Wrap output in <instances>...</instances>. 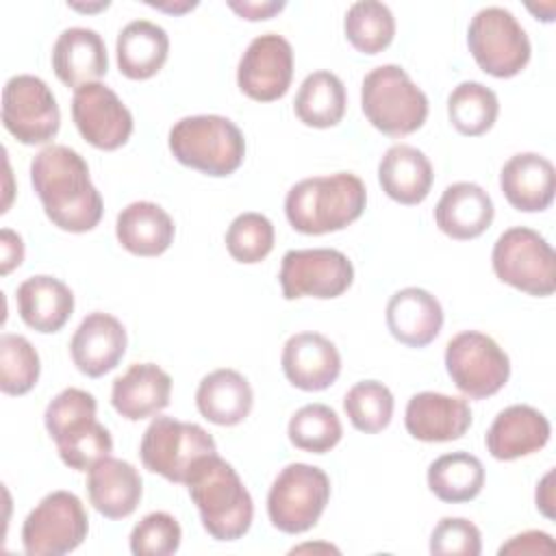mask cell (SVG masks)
<instances>
[{
	"label": "cell",
	"instance_id": "obj_1",
	"mask_svg": "<svg viewBox=\"0 0 556 556\" xmlns=\"http://www.w3.org/2000/svg\"><path fill=\"white\" fill-rule=\"evenodd\" d=\"M33 189L48 219L65 232L93 230L102 219V195L87 161L67 146H46L30 163Z\"/></svg>",
	"mask_w": 556,
	"mask_h": 556
},
{
	"label": "cell",
	"instance_id": "obj_2",
	"mask_svg": "<svg viewBox=\"0 0 556 556\" xmlns=\"http://www.w3.org/2000/svg\"><path fill=\"white\" fill-rule=\"evenodd\" d=\"M365 204V182L352 172H337L295 182L287 191L285 215L302 235H326L356 222Z\"/></svg>",
	"mask_w": 556,
	"mask_h": 556
},
{
	"label": "cell",
	"instance_id": "obj_3",
	"mask_svg": "<svg viewBox=\"0 0 556 556\" xmlns=\"http://www.w3.org/2000/svg\"><path fill=\"white\" fill-rule=\"evenodd\" d=\"M204 530L215 541L241 539L254 517V502L239 473L222 456L208 454L195 463L187 480Z\"/></svg>",
	"mask_w": 556,
	"mask_h": 556
},
{
	"label": "cell",
	"instance_id": "obj_4",
	"mask_svg": "<svg viewBox=\"0 0 556 556\" xmlns=\"http://www.w3.org/2000/svg\"><path fill=\"white\" fill-rule=\"evenodd\" d=\"M96 397L76 387L63 389L46 406V430L70 469L89 471L113 452L111 432L96 419Z\"/></svg>",
	"mask_w": 556,
	"mask_h": 556
},
{
	"label": "cell",
	"instance_id": "obj_5",
	"mask_svg": "<svg viewBox=\"0 0 556 556\" xmlns=\"http://www.w3.org/2000/svg\"><path fill=\"white\" fill-rule=\"evenodd\" d=\"M169 150L178 163L219 178L241 167L245 139L224 115H189L172 126Z\"/></svg>",
	"mask_w": 556,
	"mask_h": 556
},
{
	"label": "cell",
	"instance_id": "obj_6",
	"mask_svg": "<svg viewBox=\"0 0 556 556\" xmlns=\"http://www.w3.org/2000/svg\"><path fill=\"white\" fill-rule=\"evenodd\" d=\"M361 109L369 124L382 135L404 137L424 126L428 98L400 65L387 63L365 74Z\"/></svg>",
	"mask_w": 556,
	"mask_h": 556
},
{
	"label": "cell",
	"instance_id": "obj_7",
	"mask_svg": "<svg viewBox=\"0 0 556 556\" xmlns=\"http://www.w3.org/2000/svg\"><path fill=\"white\" fill-rule=\"evenodd\" d=\"M495 276L534 298L556 291V256L543 235L526 226L504 230L491 252Z\"/></svg>",
	"mask_w": 556,
	"mask_h": 556
},
{
	"label": "cell",
	"instance_id": "obj_8",
	"mask_svg": "<svg viewBox=\"0 0 556 556\" xmlns=\"http://www.w3.org/2000/svg\"><path fill=\"white\" fill-rule=\"evenodd\" d=\"M215 452L217 445L202 426L174 417H154L139 443L143 467L176 484H187L195 463Z\"/></svg>",
	"mask_w": 556,
	"mask_h": 556
},
{
	"label": "cell",
	"instance_id": "obj_9",
	"mask_svg": "<svg viewBox=\"0 0 556 556\" xmlns=\"http://www.w3.org/2000/svg\"><path fill=\"white\" fill-rule=\"evenodd\" d=\"M330 500V480L324 469L306 463H289L280 469L267 493V515L285 534L311 530Z\"/></svg>",
	"mask_w": 556,
	"mask_h": 556
},
{
	"label": "cell",
	"instance_id": "obj_10",
	"mask_svg": "<svg viewBox=\"0 0 556 556\" xmlns=\"http://www.w3.org/2000/svg\"><path fill=\"white\" fill-rule=\"evenodd\" d=\"M467 46L478 67L495 78L517 76L532 52L528 33L504 7H484L471 17Z\"/></svg>",
	"mask_w": 556,
	"mask_h": 556
},
{
	"label": "cell",
	"instance_id": "obj_11",
	"mask_svg": "<svg viewBox=\"0 0 556 556\" xmlns=\"http://www.w3.org/2000/svg\"><path fill=\"white\" fill-rule=\"evenodd\" d=\"M89 530V517L78 495L52 491L26 515L22 545L28 556H61L74 552Z\"/></svg>",
	"mask_w": 556,
	"mask_h": 556
},
{
	"label": "cell",
	"instance_id": "obj_12",
	"mask_svg": "<svg viewBox=\"0 0 556 556\" xmlns=\"http://www.w3.org/2000/svg\"><path fill=\"white\" fill-rule=\"evenodd\" d=\"M445 369L458 391L471 400H484L508 382L510 361L489 334L463 330L445 345Z\"/></svg>",
	"mask_w": 556,
	"mask_h": 556
},
{
	"label": "cell",
	"instance_id": "obj_13",
	"mask_svg": "<svg viewBox=\"0 0 556 556\" xmlns=\"http://www.w3.org/2000/svg\"><path fill=\"white\" fill-rule=\"evenodd\" d=\"M2 124L24 146L54 139L61 111L46 80L33 74L11 76L2 89Z\"/></svg>",
	"mask_w": 556,
	"mask_h": 556
},
{
	"label": "cell",
	"instance_id": "obj_14",
	"mask_svg": "<svg viewBox=\"0 0 556 556\" xmlns=\"http://www.w3.org/2000/svg\"><path fill=\"white\" fill-rule=\"evenodd\" d=\"M280 289L285 300L343 295L354 282L352 261L332 248L289 250L280 263Z\"/></svg>",
	"mask_w": 556,
	"mask_h": 556
},
{
	"label": "cell",
	"instance_id": "obj_15",
	"mask_svg": "<svg viewBox=\"0 0 556 556\" xmlns=\"http://www.w3.org/2000/svg\"><path fill=\"white\" fill-rule=\"evenodd\" d=\"M293 78V48L278 33L254 37L239 59L237 85L256 102L282 98Z\"/></svg>",
	"mask_w": 556,
	"mask_h": 556
},
{
	"label": "cell",
	"instance_id": "obj_16",
	"mask_svg": "<svg viewBox=\"0 0 556 556\" xmlns=\"http://www.w3.org/2000/svg\"><path fill=\"white\" fill-rule=\"evenodd\" d=\"M72 117L80 137L98 150H117L132 135V113L102 83H89L74 91Z\"/></svg>",
	"mask_w": 556,
	"mask_h": 556
},
{
	"label": "cell",
	"instance_id": "obj_17",
	"mask_svg": "<svg viewBox=\"0 0 556 556\" xmlns=\"http://www.w3.org/2000/svg\"><path fill=\"white\" fill-rule=\"evenodd\" d=\"M128 345L126 328L111 313H89L70 341L76 369L89 378H100L117 367Z\"/></svg>",
	"mask_w": 556,
	"mask_h": 556
},
{
	"label": "cell",
	"instance_id": "obj_18",
	"mask_svg": "<svg viewBox=\"0 0 556 556\" xmlns=\"http://www.w3.org/2000/svg\"><path fill=\"white\" fill-rule=\"evenodd\" d=\"M285 378L302 391H324L341 374L337 345L319 332L291 334L282 348Z\"/></svg>",
	"mask_w": 556,
	"mask_h": 556
},
{
	"label": "cell",
	"instance_id": "obj_19",
	"mask_svg": "<svg viewBox=\"0 0 556 556\" xmlns=\"http://www.w3.org/2000/svg\"><path fill=\"white\" fill-rule=\"evenodd\" d=\"M404 426L408 434L426 443H445L460 439L471 426V408L467 400L421 391L415 393L404 413Z\"/></svg>",
	"mask_w": 556,
	"mask_h": 556
},
{
	"label": "cell",
	"instance_id": "obj_20",
	"mask_svg": "<svg viewBox=\"0 0 556 556\" xmlns=\"http://www.w3.org/2000/svg\"><path fill=\"white\" fill-rule=\"evenodd\" d=\"M387 328L408 348H426L443 328L441 302L421 287H404L387 302Z\"/></svg>",
	"mask_w": 556,
	"mask_h": 556
},
{
	"label": "cell",
	"instance_id": "obj_21",
	"mask_svg": "<svg viewBox=\"0 0 556 556\" xmlns=\"http://www.w3.org/2000/svg\"><path fill=\"white\" fill-rule=\"evenodd\" d=\"M547 417L528 404H513L497 413L486 430V450L497 460H515L539 452L549 441Z\"/></svg>",
	"mask_w": 556,
	"mask_h": 556
},
{
	"label": "cell",
	"instance_id": "obj_22",
	"mask_svg": "<svg viewBox=\"0 0 556 556\" xmlns=\"http://www.w3.org/2000/svg\"><path fill=\"white\" fill-rule=\"evenodd\" d=\"M52 70L56 78L74 91L83 85L98 83L109 70L104 39L93 28H65L52 48Z\"/></svg>",
	"mask_w": 556,
	"mask_h": 556
},
{
	"label": "cell",
	"instance_id": "obj_23",
	"mask_svg": "<svg viewBox=\"0 0 556 556\" xmlns=\"http://www.w3.org/2000/svg\"><path fill=\"white\" fill-rule=\"evenodd\" d=\"M500 187L513 208L523 213L545 211L554 200V165L543 154L519 152L504 163Z\"/></svg>",
	"mask_w": 556,
	"mask_h": 556
},
{
	"label": "cell",
	"instance_id": "obj_24",
	"mask_svg": "<svg viewBox=\"0 0 556 556\" xmlns=\"http://www.w3.org/2000/svg\"><path fill=\"white\" fill-rule=\"evenodd\" d=\"M172 395V378L154 363H135L128 371L113 380L111 404L117 415L139 421L167 408Z\"/></svg>",
	"mask_w": 556,
	"mask_h": 556
},
{
	"label": "cell",
	"instance_id": "obj_25",
	"mask_svg": "<svg viewBox=\"0 0 556 556\" xmlns=\"http://www.w3.org/2000/svg\"><path fill=\"white\" fill-rule=\"evenodd\" d=\"M87 495L91 506L106 519H124L141 502V476L128 460L106 456L89 469Z\"/></svg>",
	"mask_w": 556,
	"mask_h": 556
},
{
	"label": "cell",
	"instance_id": "obj_26",
	"mask_svg": "<svg viewBox=\"0 0 556 556\" xmlns=\"http://www.w3.org/2000/svg\"><path fill=\"white\" fill-rule=\"evenodd\" d=\"M495 206L491 195L476 182H454L445 187L434 206L439 230L456 241L480 237L493 222Z\"/></svg>",
	"mask_w": 556,
	"mask_h": 556
},
{
	"label": "cell",
	"instance_id": "obj_27",
	"mask_svg": "<svg viewBox=\"0 0 556 556\" xmlns=\"http://www.w3.org/2000/svg\"><path fill=\"white\" fill-rule=\"evenodd\" d=\"M17 313L22 321L43 334L59 332L74 313L72 289L48 274L26 278L17 287Z\"/></svg>",
	"mask_w": 556,
	"mask_h": 556
},
{
	"label": "cell",
	"instance_id": "obj_28",
	"mask_svg": "<svg viewBox=\"0 0 556 556\" xmlns=\"http://www.w3.org/2000/svg\"><path fill=\"white\" fill-rule=\"evenodd\" d=\"M432 180L434 172L428 156L408 143L391 146L378 163V182L382 191L406 206L424 202Z\"/></svg>",
	"mask_w": 556,
	"mask_h": 556
},
{
	"label": "cell",
	"instance_id": "obj_29",
	"mask_svg": "<svg viewBox=\"0 0 556 556\" xmlns=\"http://www.w3.org/2000/svg\"><path fill=\"white\" fill-rule=\"evenodd\" d=\"M115 235L124 250L135 256L163 254L176 235L174 219L156 202L139 200L124 206L115 222Z\"/></svg>",
	"mask_w": 556,
	"mask_h": 556
},
{
	"label": "cell",
	"instance_id": "obj_30",
	"mask_svg": "<svg viewBox=\"0 0 556 556\" xmlns=\"http://www.w3.org/2000/svg\"><path fill=\"white\" fill-rule=\"evenodd\" d=\"M254 404L248 378L235 369H215L206 374L195 391V406L204 419L215 426L241 424Z\"/></svg>",
	"mask_w": 556,
	"mask_h": 556
},
{
	"label": "cell",
	"instance_id": "obj_31",
	"mask_svg": "<svg viewBox=\"0 0 556 556\" xmlns=\"http://www.w3.org/2000/svg\"><path fill=\"white\" fill-rule=\"evenodd\" d=\"M117 67L130 80H146L161 72L169 54V37L150 20L128 22L115 41Z\"/></svg>",
	"mask_w": 556,
	"mask_h": 556
},
{
	"label": "cell",
	"instance_id": "obj_32",
	"mask_svg": "<svg viewBox=\"0 0 556 556\" xmlns=\"http://www.w3.org/2000/svg\"><path fill=\"white\" fill-rule=\"evenodd\" d=\"M345 104L348 96L343 80L328 70H317L302 80L293 100V111L298 119L311 128H330L343 119Z\"/></svg>",
	"mask_w": 556,
	"mask_h": 556
},
{
	"label": "cell",
	"instance_id": "obj_33",
	"mask_svg": "<svg viewBox=\"0 0 556 556\" xmlns=\"http://www.w3.org/2000/svg\"><path fill=\"white\" fill-rule=\"evenodd\" d=\"M484 486V467L469 452L443 454L428 467V489L447 504L473 500Z\"/></svg>",
	"mask_w": 556,
	"mask_h": 556
},
{
	"label": "cell",
	"instance_id": "obj_34",
	"mask_svg": "<svg viewBox=\"0 0 556 556\" xmlns=\"http://www.w3.org/2000/svg\"><path fill=\"white\" fill-rule=\"evenodd\" d=\"M500 113V100L493 89L478 80L456 85L447 98L452 126L467 137H480L493 128Z\"/></svg>",
	"mask_w": 556,
	"mask_h": 556
},
{
	"label": "cell",
	"instance_id": "obj_35",
	"mask_svg": "<svg viewBox=\"0 0 556 556\" xmlns=\"http://www.w3.org/2000/svg\"><path fill=\"white\" fill-rule=\"evenodd\" d=\"M343 30L358 52L378 54L395 37V17L384 2L361 0L348 9Z\"/></svg>",
	"mask_w": 556,
	"mask_h": 556
},
{
	"label": "cell",
	"instance_id": "obj_36",
	"mask_svg": "<svg viewBox=\"0 0 556 556\" xmlns=\"http://www.w3.org/2000/svg\"><path fill=\"white\" fill-rule=\"evenodd\" d=\"M289 441L311 454H326L343 437V426L339 415L326 404H306L293 413L287 426Z\"/></svg>",
	"mask_w": 556,
	"mask_h": 556
},
{
	"label": "cell",
	"instance_id": "obj_37",
	"mask_svg": "<svg viewBox=\"0 0 556 556\" xmlns=\"http://www.w3.org/2000/svg\"><path fill=\"white\" fill-rule=\"evenodd\" d=\"M393 406V393L378 380H361L343 397V410L350 424L365 434L384 430L391 424Z\"/></svg>",
	"mask_w": 556,
	"mask_h": 556
},
{
	"label": "cell",
	"instance_id": "obj_38",
	"mask_svg": "<svg viewBox=\"0 0 556 556\" xmlns=\"http://www.w3.org/2000/svg\"><path fill=\"white\" fill-rule=\"evenodd\" d=\"M41 363L33 343L13 332L0 337V389L7 395H24L39 380Z\"/></svg>",
	"mask_w": 556,
	"mask_h": 556
},
{
	"label": "cell",
	"instance_id": "obj_39",
	"mask_svg": "<svg viewBox=\"0 0 556 556\" xmlns=\"http://www.w3.org/2000/svg\"><path fill=\"white\" fill-rule=\"evenodd\" d=\"M274 224L254 211L237 215L226 230L228 254L245 265L261 263L274 250Z\"/></svg>",
	"mask_w": 556,
	"mask_h": 556
},
{
	"label": "cell",
	"instance_id": "obj_40",
	"mask_svg": "<svg viewBox=\"0 0 556 556\" xmlns=\"http://www.w3.org/2000/svg\"><path fill=\"white\" fill-rule=\"evenodd\" d=\"M180 539L182 530L174 515L148 513L130 532V552L135 556H169L178 552Z\"/></svg>",
	"mask_w": 556,
	"mask_h": 556
},
{
	"label": "cell",
	"instance_id": "obj_41",
	"mask_svg": "<svg viewBox=\"0 0 556 556\" xmlns=\"http://www.w3.org/2000/svg\"><path fill=\"white\" fill-rule=\"evenodd\" d=\"M480 552H482V534L478 526L465 517H443L430 534V554L478 556Z\"/></svg>",
	"mask_w": 556,
	"mask_h": 556
},
{
	"label": "cell",
	"instance_id": "obj_42",
	"mask_svg": "<svg viewBox=\"0 0 556 556\" xmlns=\"http://www.w3.org/2000/svg\"><path fill=\"white\" fill-rule=\"evenodd\" d=\"M556 552V543L547 532L541 530H526L521 534L510 536L500 549L497 554H554Z\"/></svg>",
	"mask_w": 556,
	"mask_h": 556
},
{
	"label": "cell",
	"instance_id": "obj_43",
	"mask_svg": "<svg viewBox=\"0 0 556 556\" xmlns=\"http://www.w3.org/2000/svg\"><path fill=\"white\" fill-rule=\"evenodd\" d=\"M228 7L243 20L258 22V20H269L276 13H280L287 4L285 0H228Z\"/></svg>",
	"mask_w": 556,
	"mask_h": 556
},
{
	"label": "cell",
	"instance_id": "obj_44",
	"mask_svg": "<svg viewBox=\"0 0 556 556\" xmlns=\"http://www.w3.org/2000/svg\"><path fill=\"white\" fill-rule=\"evenodd\" d=\"M24 261V241L11 228H2L0 232V274L7 276Z\"/></svg>",
	"mask_w": 556,
	"mask_h": 556
},
{
	"label": "cell",
	"instance_id": "obj_45",
	"mask_svg": "<svg viewBox=\"0 0 556 556\" xmlns=\"http://www.w3.org/2000/svg\"><path fill=\"white\" fill-rule=\"evenodd\" d=\"M552 478H554V471L549 469L545 473V478L541 480V484H536V508L545 515V517H554V497H552Z\"/></svg>",
	"mask_w": 556,
	"mask_h": 556
},
{
	"label": "cell",
	"instance_id": "obj_46",
	"mask_svg": "<svg viewBox=\"0 0 556 556\" xmlns=\"http://www.w3.org/2000/svg\"><path fill=\"white\" fill-rule=\"evenodd\" d=\"M148 4L150 7H156V9H161V11H167V13H185V11H189V9H193V7H198V2H152V0H148Z\"/></svg>",
	"mask_w": 556,
	"mask_h": 556
},
{
	"label": "cell",
	"instance_id": "obj_47",
	"mask_svg": "<svg viewBox=\"0 0 556 556\" xmlns=\"http://www.w3.org/2000/svg\"><path fill=\"white\" fill-rule=\"evenodd\" d=\"M72 9L76 11H100V9H106L109 2H98V4H78V2H70Z\"/></svg>",
	"mask_w": 556,
	"mask_h": 556
}]
</instances>
